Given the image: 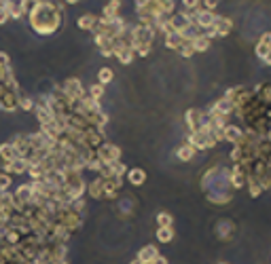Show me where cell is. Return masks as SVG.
Instances as JSON below:
<instances>
[{
  "instance_id": "3",
  "label": "cell",
  "mask_w": 271,
  "mask_h": 264,
  "mask_svg": "<svg viewBox=\"0 0 271 264\" xmlns=\"http://www.w3.org/2000/svg\"><path fill=\"white\" fill-rule=\"evenodd\" d=\"M60 89H62V93L70 99V102H79L80 97L85 95V87H83V83H80L79 78H66L64 83L60 85Z\"/></svg>"
},
{
  "instance_id": "5",
  "label": "cell",
  "mask_w": 271,
  "mask_h": 264,
  "mask_svg": "<svg viewBox=\"0 0 271 264\" xmlns=\"http://www.w3.org/2000/svg\"><path fill=\"white\" fill-rule=\"evenodd\" d=\"M2 171L9 175H26L28 173V158H15V161L2 163Z\"/></svg>"
},
{
  "instance_id": "32",
  "label": "cell",
  "mask_w": 271,
  "mask_h": 264,
  "mask_svg": "<svg viewBox=\"0 0 271 264\" xmlns=\"http://www.w3.org/2000/svg\"><path fill=\"white\" fill-rule=\"evenodd\" d=\"M221 264H227V262H221Z\"/></svg>"
},
{
  "instance_id": "9",
  "label": "cell",
  "mask_w": 271,
  "mask_h": 264,
  "mask_svg": "<svg viewBox=\"0 0 271 264\" xmlns=\"http://www.w3.org/2000/svg\"><path fill=\"white\" fill-rule=\"evenodd\" d=\"M87 195L91 199H104V180L96 175L91 182H87Z\"/></svg>"
},
{
  "instance_id": "24",
  "label": "cell",
  "mask_w": 271,
  "mask_h": 264,
  "mask_svg": "<svg viewBox=\"0 0 271 264\" xmlns=\"http://www.w3.org/2000/svg\"><path fill=\"white\" fill-rule=\"evenodd\" d=\"M11 21V17L7 13V9H0V26H4V23H9Z\"/></svg>"
},
{
  "instance_id": "17",
  "label": "cell",
  "mask_w": 271,
  "mask_h": 264,
  "mask_svg": "<svg viewBox=\"0 0 271 264\" xmlns=\"http://www.w3.org/2000/svg\"><path fill=\"white\" fill-rule=\"evenodd\" d=\"M34 99L32 95H28V93H21L19 91V112H32V108H34Z\"/></svg>"
},
{
  "instance_id": "20",
  "label": "cell",
  "mask_w": 271,
  "mask_h": 264,
  "mask_svg": "<svg viewBox=\"0 0 271 264\" xmlns=\"http://www.w3.org/2000/svg\"><path fill=\"white\" fill-rule=\"evenodd\" d=\"M87 95H89L91 99H96V102H102V97H104V85H100V83L91 85L89 91H87Z\"/></svg>"
},
{
  "instance_id": "19",
  "label": "cell",
  "mask_w": 271,
  "mask_h": 264,
  "mask_svg": "<svg viewBox=\"0 0 271 264\" xmlns=\"http://www.w3.org/2000/svg\"><path fill=\"white\" fill-rule=\"evenodd\" d=\"M155 222H157V226H174V216L170 211H159Z\"/></svg>"
},
{
  "instance_id": "6",
  "label": "cell",
  "mask_w": 271,
  "mask_h": 264,
  "mask_svg": "<svg viewBox=\"0 0 271 264\" xmlns=\"http://www.w3.org/2000/svg\"><path fill=\"white\" fill-rule=\"evenodd\" d=\"M136 207H138V203H136L134 195H125V197H121L119 201H117V209H119V214H121V216H125V218L134 216V214H136Z\"/></svg>"
},
{
  "instance_id": "11",
  "label": "cell",
  "mask_w": 271,
  "mask_h": 264,
  "mask_svg": "<svg viewBox=\"0 0 271 264\" xmlns=\"http://www.w3.org/2000/svg\"><path fill=\"white\" fill-rule=\"evenodd\" d=\"M206 199L212 205H227L233 201V192H207Z\"/></svg>"
},
{
  "instance_id": "21",
  "label": "cell",
  "mask_w": 271,
  "mask_h": 264,
  "mask_svg": "<svg viewBox=\"0 0 271 264\" xmlns=\"http://www.w3.org/2000/svg\"><path fill=\"white\" fill-rule=\"evenodd\" d=\"M11 186H13V175H9V173L0 171V192L11 190Z\"/></svg>"
},
{
  "instance_id": "14",
  "label": "cell",
  "mask_w": 271,
  "mask_h": 264,
  "mask_svg": "<svg viewBox=\"0 0 271 264\" xmlns=\"http://www.w3.org/2000/svg\"><path fill=\"white\" fill-rule=\"evenodd\" d=\"M189 43H191V47H193L195 53H201V51H206L207 47H210V38H207L204 32H199L197 36H195L193 40H189Z\"/></svg>"
},
{
  "instance_id": "2",
  "label": "cell",
  "mask_w": 271,
  "mask_h": 264,
  "mask_svg": "<svg viewBox=\"0 0 271 264\" xmlns=\"http://www.w3.org/2000/svg\"><path fill=\"white\" fill-rule=\"evenodd\" d=\"M94 152H96V158L100 163H117V161H121V148L119 146H114V144L104 142V144L97 146Z\"/></svg>"
},
{
  "instance_id": "1",
  "label": "cell",
  "mask_w": 271,
  "mask_h": 264,
  "mask_svg": "<svg viewBox=\"0 0 271 264\" xmlns=\"http://www.w3.org/2000/svg\"><path fill=\"white\" fill-rule=\"evenodd\" d=\"M28 21L30 28L40 36H51L62 28L64 21V13L62 7L53 0H36L32 4V9L28 11Z\"/></svg>"
},
{
  "instance_id": "16",
  "label": "cell",
  "mask_w": 271,
  "mask_h": 264,
  "mask_svg": "<svg viewBox=\"0 0 271 264\" xmlns=\"http://www.w3.org/2000/svg\"><path fill=\"white\" fill-rule=\"evenodd\" d=\"M0 158H2V163H7V161H15V158H19V156H17V152H15V148H13V144H11V142L0 144Z\"/></svg>"
},
{
  "instance_id": "13",
  "label": "cell",
  "mask_w": 271,
  "mask_h": 264,
  "mask_svg": "<svg viewBox=\"0 0 271 264\" xmlns=\"http://www.w3.org/2000/svg\"><path fill=\"white\" fill-rule=\"evenodd\" d=\"M174 226H157V231H155V237H157L159 243H172V239H174Z\"/></svg>"
},
{
  "instance_id": "18",
  "label": "cell",
  "mask_w": 271,
  "mask_h": 264,
  "mask_svg": "<svg viewBox=\"0 0 271 264\" xmlns=\"http://www.w3.org/2000/svg\"><path fill=\"white\" fill-rule=\"evenodd\" d=\"M112 78H114V72H112V68H108V66L100 68V72H97V83L106 87V85H111V83H112Z\"/></svg>"
},
{
  "instance_id": "7",
  "label": "cell",
  "mask_w": 271,
  "mask_h": 264,
  "mask_svg": "<svg viewBox=\"0 0 271 264\" xmlns=\"http://www.w3.org/2000/svg\"><path fill=\"white\" fill-rule=\"evenodd\" d=\"M184 119H187V125L191 131H199L206 123V112H201V110H189V112L184 114Z\"/></svg>"
},
{
  "instance_id": "22",
  "label": "cell",
  "mask_w": 271,
  "mask_h": 264,
  "mask_svg": "<svg viewBox=\"0 0 271 264\" xmlns=\"http://www.w3.org/2000/svg\"><path fill=\"white\" fill-rule=\"evenodd\" d=\"M269 53H271V47L269 45H263V43L256 45V57H258V60H265Z\"/></svg>"
},
{
  "instance_id": "26",
  "label": "cell",
  "mask_w": 271,
  "mask_h": 264,
  "mask_svg": "<svg viewBox=\"0 0 271 264\" xmlns=\"http://www.w3.org/2000/svg\"><path fill=\"white\" fill-rule=\"evenodd\" d=\"M153 264H170V260H168L165 256H161V254H159V256L153 260Z\"/></svg>"
},
{
  "instance_id": "15",
  "label": "cell",
  "mask_w": 271,
  "mask_h": 264,
  "mask_svg": "<svg viewBox=\"0 0 271 264\" xmlns=\"http://www.w3.org/2000/svg\"><path fill=\"white\" fill-rule=\"evenodd\" d=\"M195 152H197V150H195L193 148V146L191 144H182V146H178V150H176V156L178 158H180V161L182 163H189V161H191V158L195 156Z\"/></svg>"
},
{
  "instance_id": "23",
  "label": "cell",
  "mask_w": 271,
  "mask_h": 264,
  "mask_svg": "<svg viewBox=\"0 0 271 264\" xmlns=\"http://www.w3.org/2000/svg\"><path fill=\"white\" fill-rule=\"evenodd\" d=\"M11 66V60H9V55L4 51H0V68H7Z\"/></svg>"
},
{
  "instance_id": "25",
  "label": "cell",
  "mask_w": 271,
  "mask_h": 264,
  "mask_svg": "<svg viewBox=\"0 0 271 264\" xmlns=\"http://www.w3.org/2000/svg\"><path fill=\"white\" fill-rule=\"evenodd\" d=\"M258 43H263V45H269V47H271V32H265Z\"/></svg>"
},
{
  "instance_id": "27",
  "label": "cell",
  "mask_w": 271,
  "mask_h": 264,
  "mask_svg": "<svg viewBox=\"0 0 271 264\" xmlns=\"http://www.w3.org/2000/svg\"><path fill=\"white\" fill-rule=\"evenodd\" d=\"M265 63H267V66H271V53H269V55L267 57H265V60H263Z\"/></svg>"
},
{
  "instance_id": "29",
  "label": "cell",
  "mask_w": 271,
  "mask_h": 264,
  "mask_svg": "<svg viewBox=\"0 0 271 264\" xmlns=\"http://www.w3.org/2000/svg\"><path fill=\"white\" fill-rule=\"evenodd\" d=\"M34 264H49V262H40V260H34Z\"/></svg>"
},
{
  "instance_id": "10",
  "label": "cell",
  "mask_w": 271,
  "mask_h": 264,
  "mask_svg": "<svg viewBox=\"0 0 271 264\" xmlns=\"http://www.w3.org/2000/svg\"><path fill=\"white\" fill-rule=\"evenodd\" d=\"M97 23H100V15H96V13H87V15H80L79 17V28H80V30L94 32L97 28Z\"/></svg>"
},
{
  "instance_id": "30",
  "label": "cell",
  "mask_w": 271,
  "mask_h": 264,
  "mask_svg": "<svg viewBox=\"0 0 271 264\" xmlns=\"http://www.w3.org/2000/svg\"><path fill=\"white\" fill-rule=\"evenodd\" d=\"M4 241H2V231H0V245H2Z\"/></svg>"
},
{
  "instance_id": "8",
  "label": "cell",
  "mask_w": 271,
  "mask_h": 264,
  "mask_svg": "<svg viewBox=\"0 0 271 264\" xmlns=\"http://www.w3.org/2000/svg\"><path fill=\"white\" fill-rule=\"evenodd\" d=\"M159 256V248L157 245H144V248L138 249L136 260H140L142 264H153V260Z\"/></svg>"
},
{
  "instance_id": "4",
  "label": "cell",
  "mask_w": 271,
  "mask_h": 264,
  "mask_svg": "<svg viewBox=\"0 0 271 264\" xmlns=\"http://www.w3.org/2000/svg\"><path fill=\"white\" fill-rule=\"evenodd\" d=\"M235 231H238V228H235V224L231 220H218L216 222V226H214V233H216V237L221 239V241H231V239L235 237Z\"/></svg>"
},
{
  "instance_id": "31",
  "label": "cell",
  "mask_w": 271,
  "mask_h": 264,
  "mask_svg": "<svg viewBox=\"0 0 271 264\" xmlns=\"http://www.w3.org/2000/svg\"><path fill=\"white\" fill-rule=\"evenodd\" d=\"M68 2H70V4H77V2H79V0H68Z\"/></svg>"
},
{
  "instance_id": "12",
  "label": "cell",
  "mask_w": 271,
  "mask_h": 264,
  "mask_svg": "<svg viewBox=\"0 0 271 264\" xmlns=\"http://www.w3.org/2000/svg\"><path fill=\"white\" fill-rule=\"evenodd\" d=\"M128 180H129V184L131 186H142L144 182H146V171L140 167H134V169H128Z\"/></svg>"
},
{
  "instance_id": "28",
  "label": "cell",
  "mask_w": 271,
  "mask_h": 264,
  "mask_svg": "<svg viewBox=\"0 0 271 264\" xmlns=\"http://www.w3.org/2000/svg\"><path fill=\"white\" fill-rule=\"evenodd\" d=\"M129 264H142V262H140V260H136V258H134V260H131Z\"/></svg>"
}]
</instances>
